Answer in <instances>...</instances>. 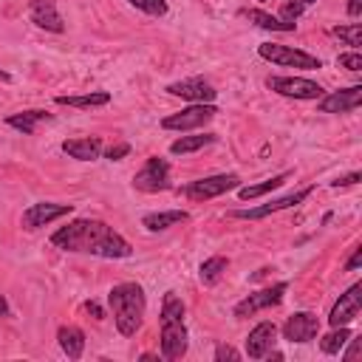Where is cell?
I'll return each instance as SVG.
<instances>
[{"label": "cell", "instance_id": "cell-4", "mask_svg": "<svg viewBox=\"0 0 362 362\" xmlns=\"http://www.w3.org/2000/svg\"><path fill=\"white\" fill-rule=\"evenodd\" d=\"M240 187V175L238 173H218V175H206V178H198V181H189L184 184L178 192L187 198V201H212L229 189H238Z\"/></svg>", "mask_w": 362, "mask_h": 362}, {"label": "cell", "instance_id": "cell-11", "mask_svg": "<svg viewBox=\"0 0 362 362\" xmlns=\"http://www.w3.org/2000/svg\"><path fill=\"white\" fill-rule=\"evenodd\" d=\"M280 334H283V339H286V342L305 345V342L317 339V334H320V317H317V314H311V311H294V314L283 322Z\"/></svg>", "mask_w": 362, "mask_h": 362}, {"label": "cell", "instance_id": "cell-35", "mask_svg": "<svg viewBox=\"0 0 362 362\" xmlns=\"http://www.w3.org/2000/svg\"><path fill=\"white\" fill-rule=\"evenodd\" d=\"M359 181H362V175H359V173H348V175H342V178L331 181V187H334V189H339V187H354V184H359Z\"/></svg>", "mask_w": 362, "mask_h": 362}, {"label": "cell", "instance_id": "cell-5", "mask_svg": "<svg viewBox=\"0 0 362 362\" xmlns=\"http://www.w3.org/2000/svg\"><path fill=\"white\" fill-rule=\"evenodd\" d=\"M218 113V107L212 102H192L189 107L178 110V113H170L161 119V127L164 130H178V133H189V130H198L204 127L206 122H212Z\"/></svg>", "mask_w": 362, "mask_h": 362}, {"label": "cell", "instance_id": "cell-10", "mask_svg": "<svg viewBox=\"0 0 362 362\" xmlns=\"http://www.w3.org/2000/svg\"><path fill=\"white\" fill-rule=\"evenodd\" d=\"M158 354L161 359L167 362H175L187 354L189 348V334H187V325L184 320H170V322H161V337H158Z\"/></svg>", "mask_w": 362, "mask_h": 362}, {"label": "cell", "instance_id": "cell-26", "mask_svg": "<svg viewBox=\"0 0 362 362\" xmlns=\"http://www.w3.org/2000/svg\"><path fill=\"white\" fill-rule=\"evenodd\" d=\"M54 102L68 105V107H102V105L110 102V93L107 90H90V93H82V96H57Z\"/></svg>", "mask_w": 362, "mask_h": 362}, {"label": "cell", "instance_id": "cell-8", "mask_svg": "<svg viewBox=\"0 0 362 362\" xmlns=\"http://www.w3.org/2000/svg\"><path fill=\"white\" fill-rule=\"evenodd\" d=\"M71 212H74V204L37 201V204H31V206H25V209H23L20 226H23V229H28V232H34V229L48 226V223H54V221H59V218H65V215H71Z\"/></svg>", "mask_w": 362, "mask_h": 362}, {"label": "cell", "instance_id": "cell-24", "mask_svg": "<svg viewBox=\"0 0 362 362\" xmlns=\"http://www.w3.org/2000/svg\"><path fill=\"white\" fill-rule=\"evenodd\" d=\"M243 17H246L249 23H255L257 28H266V31H294V28H297V25H288V23L277 20V14H269V11H263V8H246Z\"/></svg>", "mask_w": 362, "mask_h": 362}, {"label": "cell", "instance_id": "cell-33", "mask_svg": "<svg viewBox=\"0 0 362 362\" xmlns=\"http://www.w3.org/2000/svg\"><path fill=\"white\" fill-rule=\"evenodd\" d=\"M124 156H130V144H127V141L110 144V147L105 150V158H110V161H119V158H124Z\"/></svg>", "mask_w": 362, "mask_h": 362}, {"label": "cell", "instance_id": "cell-27", "mask_svg": "<svg viewBox=\"0 0 362 362\" xmlns=\"http://www.w3.org/2000/svg\"><path fill=\"white\" fill-rule=\"evenodd\" d=\"M348 339H351V328H348V325H337V328H331V331L320 339V351L328 354V356H334V354H339V351L348 345Z\"/></svg>", "mask_w": 362, "mask_h": 362}, {"label": "cell", "instance_id": "cell-20", "mask_svg": "<svg viewBox=\"0 0 362 362\" xmlns=\"http://www.w3.org/2000/svg\"><path fill=\"white\" fill-rule=\"evenodd\" d=\"M184 221H189V212L187 209H161V212H147L141 218V226L147 232H164V229L178 226Z\"/></svg>", "mask_w": 362, "mask_h": 362}, {"label": "cell", "instance_id": "cell-39", "mask_svg": "<svg viewBox=\"0 0 362 362\" xmlns=\"http://www.w3.org/2000/svg\"><path fill=\"white\" fill-rule=\"evenodd\" d=\"M348 14L351 17H359L362 14V0H348Z\"/></svg>", "mask_w": 362, "mask_h": 362}, {"label": "cell", "instance_id": "cell-28", "mask_svg": "<svg viewBox=\"0 0 362 362\" xmlns=\"http://www.w3.org/2000/svg\"><path fill=\"white\" fill-rule=\"evenodd\" d=\"M184 314H187L184 300H181L175 291H167V294H164V300H161V314H158V320H161V322L184 320Z\"/></svg>", "mask_w": 362, "mask_h": 362}, {"label": "cell", "instance_id": "cell-37", "mask_svg": "<svg viewBox=\"0 0 362 362\" xmlns=\"http://www.w3.org/2000/svg\"><path fill=\"white\" fill-rule=\"evenodd\" d=\"M348 342H351V348H348L342 356H345V359H354V356H359V337H354V334H351V339H348Z\"/></svg>", "mask_w": 362, "mask_h": 362}, {"label": "cell", "instance_id": "cell-12", "mask_svg": "<svg viewBox=\"0 0 362 362\" xmlns=\"http://www.w3.org/2000/svg\"><path fill=\"white\" fill-rule=\"evenodd\" d=\"M311 192H314V187H303V189H297V192H291V195L274 198V201H269V204H260V206L235 209V212H229V215H232V218H238V221H260V218H266V215H272V212H280V209H291V206L303 204V201H305Z\"/></svg>", "mask_w": 362, "mask_h": 362}, {"label": "cell", "instance_id": "cell-14", "mask_svg": "<svg viewBox=\"0 0 362 362\" xmlns=\"http://www.w3.org/2000/svg\"><path fill=\"white\" fill-rule=\"evenodd\" d=\"M167 93L170 96H181L187 102H215L218 90L212 82H206L204 76H189V79H178V82H170L167 85Z\"/></svg>", "mask_w": 362, "mask_h": 362}, {"label": "cell", "instance_id": "cell-9", "mask_svg": "<svg viewBox=\"0 0 362 362\" xmlns=\"http://www.w3.org/2000/svg\"><path fill=\"white\" fill-rule=\"evenodd\" d=\"M266 88L288 99H320L322 96V85L305 76H269Z\"/></svg>", "mask_w": 362, "mask_h": 362}, {"label": "cell", "instance_id": "cell-41", "mask_svg": "<svg viewBox=\"0 0 362 362\" xmlns=\"http://www.w3.org/2000/svg\"><path fill=\"white\" fill-rule=\"evenodd\" d=\"M0 82H11V74H8V71H3V68H0Z\"/></svg>", "mask_w": 362, "mask_h": 362}, {"label": "cell", "instance_id": "cell-25", "mask_svg": "<svg viewBox=\"0 0 362 362\" xmlns=\"http://www.w3.org/2000/svg\"><path fill=\"white\" fill-rule=\"evenodd\" d=\"M226 266H229V260H226L223 255H212V257H206V260L198 266V280H201L204 286H215V283L223 277Z\"/></svg>", "mask_w": 362, "mask_h": 362}, {"label": "cell", "instance_id": "cell-30", "mask_svg": "<svg viewBox=\"0 0 362 362\" xmlns=\"http://www.w3.org/2000/svg\"><path fill=\"white\" fill-rule=\"evenodd\" d=\"M127 3L147 17H167V11H170L167 0H127Z\"/></svg>", "mask_w": 362, "mask_h": 362}, {"label": "cell", "instance_id": "cell-29", "mask_svg": "<svg viewBox=\"0 0 362 362\" xmlns=\"http://www.w3.org/2000/svg\"><path fill=\"white\" fill-rule=\"evenodd\" d=\"M334 37H339L345 45H351V51H356L362 45V25L359 23H348V25H334L331 28Z\"/></svg>", "mask_w": 362, "mask_h": 362}, {"label": "cell", "instance_id": "cell-40", "mask_svg": "<svg viewBox=\"0 0 362 362\" xmlns=\"http://www.w3.org/2000/svg\"><path fill=\"white\" fill-rule=\"evenodd\" d=\"M3 317H11V308H8L6 294H0V320H3Z\"/></svg>", "mask_w": 362, "mask_h": 362}, {"label": "cell", "instance_id": "cell-38", "mask_svg": "<svg viewBox=\"0 0 362 362\" xmlns=\"http://www.w3.org/2000/svg\"><path fill=\"white\" fill-rule=\"evenodd\" d=\"M82 308H85V311H88V314H93V320H102V317H105V311H102V308H99V305H96V303H85V305H82Z\"/></svg>", "mask_w": 362, "mask_h": 362}, {"label": "cell", "instance_id": "cell-32", "mask_svg": "<svg viewBox=\"0 0 362 362\" xmlns=\"http://www.w3.org/2000/svg\"><path fill=\"white\" fill-rule=\"evenodd\" d=\"M337 65L345 71H362V54L359 51H345L337 57Z\"/></svg>", "mask_w": 362, "mask_h": 362}, {"label": "cell", "instance_id": "cell-13", "mask_svg": "<svg viewBox=\"0 0 362 362\" xmlns=\"http://www.w3.org/2000/svg\"><path fill=\"white\" fill-rule=\"evenodd\" d=\"M359 308H362V283H354L345 294H339V300L331 305L328 311V325L337 328V325H348L359 317Z\"/></svg>", "mask_w": 362, "mask_h": 362}, {"label": "cell", "instance_id": "cell-19", "mask_svg": "<svg viewBox=\"0 0 362 362\" xmlns=\"http://www.w3.org/2000/svg\"><path fill=\"white\" fill-rule=\"evenodd\" d=\"M42 122H51V113L42 110V107H31V110H20V113L6 116V124L14 127V130L23 133V136H34Z\"/></svg>", "mask_w": 362, "mask_h": 362}, {"label": "cell", "instance_id": "cell-16", "mask_svg": "<svg viewBox=\"0 0 362 362\" xmlns=\"http://www.w3.org/2000/svg\"><path fill=\"white\" fill-rule=\"evenodd\" d=\"M28 20L51 34H62L65 31V20L57 8V0H31L28 3Z\"/></svg>", "mask_w": 362, "mask_h": 362}, {"label": "cell", "instance_id": "cell-31", "mask_svg": "<svg viewBox=\"0 0 362 362\" xmlns=\"http://www.w3.org/2000/svg\"><path fill=\"white\" fill-rule=\"evenodd\" d=\"M305 8H308V6H305L303 0H288V3H283V6H280L277 20L288 23V25H297V20L303 17V11H305Z\"/></svg>", "mask_w": 362, "mask_h": 362}, {"label": "cell", "instance_id": "cell-21", "mask_svg": "<svg viewBox=\"0 0 362 362\" xmlns=\"http://www.w3.org/2000/svg\"><path fill=\"white\" fill-rule=\"evenodd\" d=\"M57 342L68 359H79L85 354V331L79 325H62L57 331Z\"/></svg>", "mask_w": 362, "mask_h": 362}, {"label": "cell", "instance_id": "cell-7", "mask_svg": "<svg viewBox=\"0 0 362 362\" xmlns=\"http://www.w3.org/2000/svg\"><path fill=\"white\" fill-rule=\"evenodd\" d=\"M133 187H136L139 192H150V195L170 189V187H173V181H170V164H167L161 156H150V158L141 164V170H136Z\"/></svg>", "mask_w": 362, "mask_h": 362}, {"label": "cell", "instance_id": "cell-42", "mask_svg": "<svg viewBox=\"0 0 362 362\" xmlns=\"http://www.w3.org/2000/svg\"><path fill=\"white\" fill-rule=\"evenodd\" d=\"M303 3H305V6H311V3H317V0H303Z\"/></svg>", "mask_w": 362, "mask_h": 362}, {"label": "cell", "instance_id": "cell-22", "mask_svg": "<svg viewBox=\"0 0 362 362\" xmlns=\"http://www.w3.org/2000/svg\"><path fill=\"white\" fill-rule=\"evenodd\" d=\"M215 141H218L215 133H192V136L175 139V141L170 144V153H173V156H189V153L204 150V147H209V144H215Z\"/></svg>", "mask_w": 362, "mask_h": 362}, {"label": "cell", "instance_id": "cell-18", "mask_svg": "<svg viewBox=\"0 0 362 362\" xmlns=\"http://www.w3.org/2000/svg\"><path fill=\"white\" fill-rule=\"evenodd\" d=\"M62 153L68 158H76V161H93L102 156V139L99 136H82V139H65L62 144Z\"/></svg>", "mask_w": 362, "mask_h": 362}, {"label": "cell", "instance_id": "cell-34", "mask_svg": "<svg viewBox=\"0 0 362 362\" xmlns=\"http://www.w3.org/2000/svg\"><path fill=\"white\" fill-rule=\"evenodd\" d=\"M223 359H240V351H235L232 345H218L215 348V362H223Z\"/></svg>", "mask_w": 362, "mask_h": 362}, {"label": "cell", "instance_id": "cell-1", "mask_svg": "<svg viewBox=\"0 0 362 362\" xmlns=\"http://www.w3.org/2000/svg\"><path fill=\"white\" fill-rule=\"evenodd\" d=\"M51 246L74 255H93L105 260H124L133 255V246L99 218H74L51 235Z\"/></svg>", "mask_w": 362, "mask_h": 362}, {"label": "cell", "instance_id": "cell-36", "mask_svg": "<svg viewBox=\"0 0 362 362\" xmlns=\"http://www.w3.org/2000/svg\"><path fill=\"white\" fill-rule=\"evenodd\" d=\"M359 266H362V246H354L351 257L345 260V272H356Z\"/></svg>", "mask_w": 362, "mask_h": 362}, {"label": "cell", "instance_id": "cell-3", "mask_svg": "<svg viewBox=\"0 0 362 362\" xmlns=\"http://www.w3.org/2000/svg\"><path fill=\"white\" fill-rule=\"evenodd\" d=\"M257 57L272 62V65H280V68H303V71H317L322 68V59L303 51V48H294V45H283V42H260L257 45Z\"/></svg>", "mask_w": 362, "mask_h": 362}, {"label": "cell", "instance_id": "cell-23", "mask_svg": "<svg viewBox=\"0 0 362 362\" xmlns=\"http://www.w3.org/2000/svg\"><path fill=\"white\" fill-rule=\"evenodd\" d=\"M288 178H291V173H277V175H272V178H266V181H260V184L238 187V198H240V201H255V198H260V195H266V192L283 187Z\"/></svg>", "mask_w": 362, "mask_h": 362}, {"label": "cell", "instance_id": "cell-2", "mask_svg": "<svg viewBox=\"0 0 362 362\" xmlns=\"http://www.w3.org/2000/svg\"><path fill=\"white\" fill-rule=\"evenodd\" d=\"M107 305L113 311V322H116V331L122 337H133L141 328L144 311H147V297H144V288L139 283H133V280L116 283L107 291Z\"/></svg>", "mask_w": 362, "mask_h": 362}, {"label": "cell", "instance_id": "cell-17", "mask_svg": "<svg viewBox=\"0 0 362 362\" xmlns=\"http://www.w3.org/2000/svg\"><path fill=\"white\" fill-rule=\"evenodd\" d=\"M274 342H277V325L272 320H263L246 337V356L249 359H263L274 348Z\"/></svg>", "mask_w": 362, "mask_h": 362}, {"label": "cell", "instance_id": "cell-15", "mask_svg": "<svg viewBox=\"0 0 362 362\" xmlns=\"http://www.w3.org/2000/svg\"><path fill=\"white\" fill-rule=\"evenodd\" d=\"M362 105V85H351L342 90H331L317 99L320 113H351Z\"/></svg>", "mask_w": 362, "mask_h": 362}, {"label": "cell", "instance_id": "cell-6", "mask_svg": "<svg viewBox=\"0 0 362 362\" xmlns=\"http://www.w3.org/2000/svg\"><path fill=\"white\" fill-rule=\"evenodd\" d=\"M286 291H288V283H286V280H280V283H274V286H266V288H260V291H252L249 297H243L240 303H235L232 317H235V320L255 317L257 311H263V308H272V305L283 303Z\"/></svg>", "mask_w": 362, "mask_h": 362}]
</instances>
